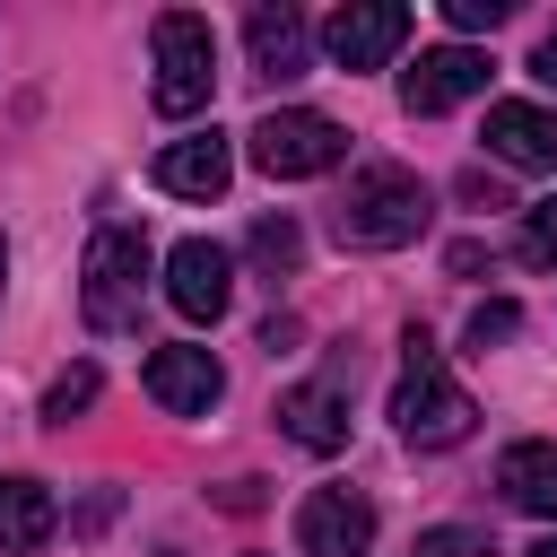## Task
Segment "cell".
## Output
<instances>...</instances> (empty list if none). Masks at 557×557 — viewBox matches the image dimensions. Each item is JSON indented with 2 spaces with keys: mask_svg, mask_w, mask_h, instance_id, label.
Here are the masks:
<instances>
[{
  "mask_svg": "<svg viewBox=\"0 0 557 557\" xmlns=\"http://www.w3.org/2000/svg\"><path fill=\"white\" fill-rule=\"evenodd\" d=\"M61 531V505L44 479H0V557H26Z\"/></svg>",
  "mask_w": 557,
  "mask_h": 557,
  "instance_id": "obj_16",
  "label": "cell"
},
{
  "mask_svg": "<svg viewBox=\"0 0 557 557\" xmlns=\"http://www.w3.org/2000/svg\"><path fill=\"white\" fill-rule=\"evenodd\" d=\"M522 557H557V531H548V540H531V548H522Z\"/></svg>",
  "mask_w": 557,
  "mask_h": 557,
  "instance_id": "obj_25",
  "label": "cell"
},
{
  "mask_svg": "<svg viewBox=\"0 0 557 557\" xmlns=\"http://www.w3.org/2000/svg\"><path fill=\"white\" fill-rule=\"evenodd\" d=\"M226 183H235V148H226L218 131H191V139L157 148V191H174V200H218Z\"/></svg>",
  "mask_w": 557,
  "mask_h": 557,
  "instance_id": "obj_13",
  "label": "cell"
},
{
  "mask_svg": "<svg viewBox=\"0 0 557 557\" xmlns=\"http://www.w3.org/2000/svg\"><path fill=\"white\" fill-rule=\"evenodd\" d=\"M157 557H183V548H157Z\"/></svg>",
  "mask_w": 557,
  "mask_h": 557,
  "instance_id": "obj_27",
  "label": "cell"
},
{
  "mask_svg": "<svg viewBox=\"0 0 557 557\" xmlns=\"http://www.w3.org/2000/svg\"><path fill=\"white\" fill-rule=\"evenodd\" d=\"M470 392L444 374V357H435V339L409 322V339H400V383H392V426H400V444H418V453H444V444H461L470 435Z\"/></svg>",
  "mask_w": 557,
  "mask_h": 557,
  "instance_id": "obj_2",
  "label": "cell"
},
{
  "mask_svg": "<svg viewBox=\"0 0 557 557\" xmlns=\"http://www.w3.org/2000/svg\"><path fill=\"white\" fill-rule=\"evenodd\" d=\"M148 44H157V113H165V122L200 113V104L218 96V35H209V17L165 9V17L148 26Z\"/></svg>",
  "mask_w": 557,
  "mask_h": 557,
  "instance_id": "obj_4",
  "label": "cell"
},
{
  "mask_svg": "<svg viewBox=\"0 0 557 557\" xmlns=\"http://www.w3.org/2000/svg\"><path fill=\"white\" fill-rule=\"evenodd\" d=\"M426 218H435V191L409 165H357L339 209H331V235L348 252H400V244L426 235Z\"/></svg>",
  "mask_w": 557,
  "mask_h": 557,
  "instance_id": "obj_1",
  "label": "cell"
},
{
  "mask_svg": "<svg viewBox=\"0 0 557 557\" xmlns=\"http://www.w3.org/2000/svg\"><path fill=\"white\" fill-rule=\"evenodd\" d=\"M513 252H522L531 270H557V191L522 209V235H513Z\"/></svg>",
  "mask_w": 557,
  "mask_h": 557,
  "instance_id": "obj_19",
  "label": "cell"
},
{
  "mask_svg": "<svg viewBox=\"0 0 557 557\" xmlns=\"http://www.w3.org/2000/svg\"><path fill=\"white\" fill-rule=\"evenodd\" d=\"M139 296H148V235L139 226H96L87 278H78L87 331H139Z\"/></svg>",
  "mask_w": 557,
  "mask_h": 557,
  "instance_id": "obj_3",
  "label": "cell"
},
{
  "mask_svg": "<svg viewBox=\"0 0 557 557\" xmlns=\"http://www.w3.org/2000/svg\"><path fill=\"white\" fill-rule=\"evenodd\" d=\"M0 287H9V244H0Z\"/></svg>",
  "mask_w": 557,
  "mask_h": 557,
  "instance_id": "obj_26",
  "label": "cell"
},
{
  "mask_svg": "<svg viewBox=\"0 0 557 557\" xmlns=\"http://www.w3.org/2000/svg\"><path fill=\"white\" fill-rule=\"evenodd\" d=\"M374 548V505L357 487H313L296 505V557H366Z\"/></svg>",
  "mask_w": 557,
  "mask_h": 557,
  "instance_id": "obj_10",
  "label": "cell"
},
{
  "mask_svg": "<svg viewBox=\"0 0 557 557\" xmlns=\"http://www.w3.org/2000/svg\"><path fill=\"white\" fill-rule=\"evenodd\" d=\"M409 9L400 0H348V9H331V26H322V52L339 61V70H383L400 44H409Z\"/></svg>",
  "mask_w": 557,
  "mask_h": 557,
  "instance_id": "obj_8",
  "label": "cell"
},
{
  "mask_svg": "<svg viewBox=\"0 0 557 557\" xmlns=\"http://www.w3.org/2000/svg\"><path fill=\"white\" fill-rule=\"evenodd\" d=\"M487 157H505V165H557V113L548 104H522V96H505V104H487Z\"/></svg>",
  "mask_w": 557,
  "mask_h": 557,
  "instance_id": "obj_14",
  "label": "cell"
},
{
  "mask_svg": "<svg viewBox=\"0 0 557 557\" xmlns=\"http://www.w3.org/2000/svg\"><path fill=\"white\" fill-rule=\"evenodd\" d=\"M148 400L174 409V418H209L226 400V366L209 348H157L148 357Z\"/></svg>",
  "mask_w": 557,
  "mask_h": 557,
  "instance_id": "obj_11",
  "label": "cell"
},
{
  "mask_svg": "<svg viewBox=\"0 0 557 557\" xmlns=\"http://www.w3.org/2000/svg\"><path fill=\"white\" fill-rule=\"evenodd\" d=\"M409 557H496V540L487 531H470V522H435V531H418V548Z\"/></svg>",
  "mask_w": 557,
  "mask_h": 557,
  "instance_id": "obj_20",
  "label": "cell"
},
{
  "mask_svg": "<svg viewBox=\"0 0 557 557\" xmlns=\"http://www.w3.org/2000/svg\"><path fill=\"white\" fill-rule=\"evenodd\" d=\"M496 487H505V505L557 522V444H540V435L505 444V453H496Z\"/></svg>",
  "mask_w": 557,
  "mask_h": 557,
  "instance_id": "obj_15",
  "label": "cell"
},
{
  "mask_svg": "<svg viewBox=\"0 0 557 557\" xmlns=\"http://www.w3.org/2000/svg\"><path fill=\"white\" fill-rule=\"evenodd\" d=\"M487 52L479 44H435V52H418L409 70H400V104L426 122V113H453V104H470V96H487Z\"/></svg>",
  "mask_w": 557,
  "mask_h": 557,
  "instance_id": "obj_6",
  "label": "cell"
},
{
  "mask_svg": "<svg viewBox=\"0 0 557 557\" xmlns=\"http://www.w3.org/2000/svg\"><path fill=\"white\" fill-rule=\"evenodd\" d=\"M244 244H252V261H261V270H296V261H305L296 218H252V235H244Z\"/></svg>",
  "mask_w": 557,
  "mask_h": 557,
  "instance_id": "obj_18",
  "label": "cell"
},
{
  "mask_svg": "<svg viewBox=\"0 0 557 557\" xmlns=\"http://www.w3.org/2000/svg\"><path fill=\"white\" fill-rule=\"evenodd\" d=\"M513 331H522V305H505V296L470 313V348H496V339H513Z\"/></svg>",
  "mask_w": 557,
  "mask_h": 557,
  "instance_id": "obj_22",
  "label": "cell"
},
{
  "mask_svg": "<svg viewBox=\"0 0 557 557\" xmlns=\"http://www.w3.org/2000/svg\"><path fill=\"white\" fill-rule=\"evenodd\" d=\"M278 435L305 444V453H339V444H348V366H339V357H331L313 383L278 392Z\"/></svg>",
  "mask_w": 557,
  "mask_h": 557,
  "instance_id": "obj_9",
  "label": "cell"
},
{
  "mask_svg": "<svg viewBox=\"0 0 557 557\" xmlns=\"http://www.w3.org/2000/svg\"><path fill=\"white\" fill-rule=\"evenodd\" d=\"M165 305H174L183 322H218V313L235 305V252L209 244V235H183V244L165 252Z\"/></svg>",
  "mask_w": 557,
  "mask_h": 557,
  "instance_id": "obj_7",
  "label": "cell"
},
{
  "mask_svg": "<svg viewBox=\"0 0 557 557\" xmlns=\"http://www.w3.org/2000/svg\"><path fill=\"white\" fill-rule=\"evenodd\" d=\"M218 505H226V513H252V505H261V479H235V487H218Z\"/></svg>",
  "mask_w": 557,
  "mask_h": 557,
  "instance_id": "obj_23",
  "label": "cell"
},
{
  "mask_svg": "<svg viewBox=\"0 0 557 557\" xmlns=\"http://www.w3.org/2000/svg\"><path fill=\"white\" fill-rule=\"evenodd\" d=\"M339 157H348V131H339L331 113L287 104V113H261V122H252V165H261V174H278V183L331 174Z\"/></svg>",
  "mask_w": 557,
  "mask_h": 557,
  "instance_id": "obj_5",
  "label": "cell"
},
{
  "mask_svg": "<svg viewBox=\"0 0 557 557\" xmlns=\"http://www.w3.org/2000/svg\"><path fill=\"white\" fill-rule=\"evenodd\" d=\"M531 78H540V87H557V26L540 35V52H531Z\"/></svg>",
  "mask_w": 557,
  "mask_h": 557,
  "instance_id": "obj_24",
  "label": "cell"
},
{
  "mask_svg": "<svg viewBox=\"0 0 557 557\" xmlns=\"http://www.w3.org/2000/svg\"><path fill=\"white\" fill-rule=\"evenodd\" d=\"M96 392H104V374H96V366H61V374H52V392H44V426H70L78 409H96Z\"/></svg>",
  "mask_w": 557,
  "mask_h": 557,
  "instance_id": "obj_17",
  "label": "cell"
},
{
  "mask_svg": "<svg viewBox=\"0 0 557 557\" xmlns=\"http://www.w3.org/2000/svg\"><path fill=\"white\" fill-rule=\"evenodd\" d=\"M513 17V0H444V26L453 35H487V26H505Z\"/></svg>",
  "mask_w": 557,
  "mask_h": 557,
  "instance_id": "obj_21",
  "label": "cell"
},
{
  "mask_svg": "<svg viewBox=\"0 0 557 557\" xmlns=\"http://www.w3.org/2000/svg\"><path fill=\"white\" fill-rule=\"evenodd\" d=\"M244 52H252V78H270V87H287V78H305V61H313V26L278 0V9H252L244 17Z\"/></svg>",
  "mask_w": 557,
  "mask_h": 557,
  "instance_id": "obj_12",
  "label": "cell"
}]
</instances>
